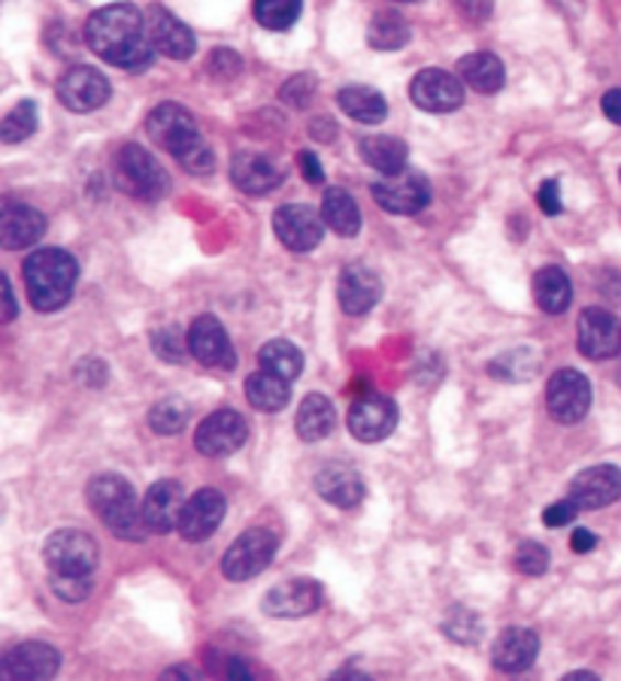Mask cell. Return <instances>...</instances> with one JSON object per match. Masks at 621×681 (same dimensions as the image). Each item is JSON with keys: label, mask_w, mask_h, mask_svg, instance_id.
Wrapping results in <instances>:
<instances>
[{"label": "cell", "mask_w": 621, "mask_h": 681, "mask_svg": "<svg viewBox=\"0 0 621 681\" xmlns=\"http://www.w3.org/2000/svg\"><path fill=\"white\" fill-rule=\"evenodd\" d=\"M86 43L103 61L122 70H143L153 64L155 46L146 15L134 3H110L86 22Z\"/></svg>", "instance_id": "1"}, {"label": "cell", "mask_w": 621, "mask_h": 681, "mask_svg": "<svg viewBox=\"0 0 621 681\" xmlns=\"http://www.w3.org/2000/svg\"><path fill=\"white\" fill-rule=\"evenodd\" d=\"M22 273H25L27 300L34 303V309L55 313L74 297L79 264L77 258L64 249H37V252L27 254Z\"/></svg>", "instance_id": "2"}, {"label": "cell", "mask_w": 621, "mask_h": 681, "mask_svg": "<svg viewBox=\"0 0 621 681\" xmlns=\"http://www.w3.org/2000/svg\"><path fill=\"white\" fill-rule=\"evenodd\" d=\"M89 506L118 540L140 543L146 533H153L143 518V503H137L134 485L115 473H103L89 481Z\"/></svg>", "instance_id": "3"}, {"label": "cell", "mask_w": 621, "mask_h": 681, "mask_svg": "<svg viewBox=\"0 0 621 681\" xmlns=\"http://www.w3.org/2000/svg\"><path fill=\"white\" fill-rule=\"evenodd\" d=\"M115 179L118 189L137 201H161L170 189L161 161L137 143H127L115 151Z\"/></svg>", "instance_id": "4"}, {"label": "cell", "mask_w": 621, "mask_h": 681, "mask_svg": "<svg viewBox=\"0 0 621 681\" xmlns=\"http://www.w3.org/2000/svg\"><path fill=\"white\" fill-rule=\"evenodd\" d=\"M43 557L52 576H74V579H91V572L98 569L101 552L98 543L91 540L86 530H55L46 545Z\"/></svg>", "instance_id": "5"}, {"label": "cell", "mask_w": 621, "mask_h": 681, "mask_svg": "<svg viewBox=\"0 0 621 681\" xmlns=\"http://www.w3.org/2000/svg\"><path fill=\"white\" fill-rule=\"evenodd\" d=\"M146 134L153 139V146L170 151L177 161H182L189 151H194L203 143L201 127L194 122V115L179 106V103H161L153 113L146 115Z\"/></svg>", "instance_id": "6"}, {"label": "cell", "mask_w": 621, "mask_h": 681, "mask_svg": "<svg viewBox=\"0 0 621 681\" xmlns=\"http://www.w3.org/2000/svg\"><path fill=\"white\" fill-rule=\"evenodd\" d=\"M373 201L380 209L392 215H416L431 203V182L421 177L419 170H400L392 177L373 182Z\"/></svg>", "instance_id": "7"}, {"label": "cell", "mask_w": 621, "mask_h": 681, "mask_svg": "<svg viewBox=\"0 0 621 681\" xmlns=\"http://www.w3.org/2000/svg\"><path fill=\"white\" fill-rule=\"evenodd\" d=\"M276 548H280V540L270 530H246L240 540H234V545L222 557V572L230 581L255 579L258 572H264L270 567Z\"/></svg>", "instance_id": "8"}, {"label": "cell", "mask_w": 621, "mask_h": 681, "mask_svg": "<svg viewBox=\"0 0 621 681\" xmlns=\"http://www.w3.org/2000/svg\"><path fill=\"white\" fill-rule=\"evenodd\" d=\"M249 440V424L237 409H216L194 430V449L206 457H228Z\"/></svg>", "instance_id": "9"}, {"label": "cell", "mask_w": 621, "mask_h": 681, "mask_svg": "<svg viewBox=\"0 0 621 681\" xmlns=\"http://www.w3.org/2000/svg\"><path fill=\"white\" fill-rule=\"evenodd\" d=\"M545 406L561 424H579L591 409V382L579 370H558L549 378Z\"/></svg>", "instance_id": "10"}, {"label": "cell", "mask_w": 621, "mask_h": 681, "mask_svg": "<svg viewBox=\"0 0 621 681\" xmlns=\"http://www.w3.org/2000/svg\"><path fill=\"white\" fill-rule=\"evenodd\" d=\"M273 230L285 249L313 252L325 237V218L306 203H285L273 213Z\"/></svg>", "instance_id": "11"}, {"label": "cell", "mask_w": 621, "mask_h": 681, "mask_svg": "<svg viewBox=\"0 0 621 681\" xmlns=\"http://www.w3.org/2000/svg\"><path fill=\"white\" fill-rule=\"evenodd\" d=\"M110 79L98 70V67H70L67 73L58 79V101L70 110V113H94L103 103L110 101Z\"/></svg>", "instance_id": "12"}, {"label": "cell", "mask_w": 621, "mask_h": 681, "mask_svg": "<svg viewBox=\"0 0 621 681\" xmlns=\"http://www.w3.org/2000/svg\"><path fill=\"white\" fill-rule=\"evenodd\" d=\"M576 345L585 357L591 361H609L621 354V318H616L609 309H585L576 328Z\"/></svg>", "instance_id": "13"}, {"label": "cell", "mask_w": 621, "mask_h": 681, "mask_svg": "<svg viewBox=\"0 0 621 681\" xmlns=\"http://www.w3.org/2000/svg\"><path fill=\"white\" fill-rule=\"evenodd\" d=\"M409 98L425 113H452L464 103V79L449 70H421L409 82Z\"/></svg>", "instance_id": "14"}, {"label": "cell", "mask_w": 621, "mask_h": 681, "mask_svg": "<svg viewBox=\"0 0 621 681\" xmlns=\"http://www.w3.org/2000/svg\"><path fill=\"white\" fill-rule=\"evenodd\" d=\"M189 349L194 361H201L210 370H234L237 366V352L230 345L228 330L216 316L194 318L189 330Z\"/></svg>", "instance_id": "15"}, {"label": "cell", "mask_w": 621, "mask_h": 681, "mask_svg": "<svg viewBox=\"0 0 621 681\" xmlns=\"http://www.w3.org/2000/svg\"><path fill=\"white\" fill-rule=\"evenodd\" d=\"M225 512H228L225 493H218L216 488H201V491L189 497L185 506H182V518H179L182 540H189V543L210 540L218 530V524L225 521Z\"/></svg>", "instance_id": "16"}, {"label": "cell", "mask_w": 621, "mask_h": 681, "mask_svg": "<svg viewBox=\"0 0 621 681\" xmlns=\"http://www.w3.org/2000/svg\"><path fill=\"white\" fill-rule=\"evenodd\" d=\"M397 428V404L385 394H364L349 409V430L361 442H382Z\"/></svg>", "instance_id": "17"}, {"label": "cell", "mask_w": 621, "mask_h": 681, "mask_svg": "<svg viewBox=\"0 0 621 681\" xmlns=\"http://www.w3.org/2000/svg\"><path fill=\"white\" fill-rule=\"evenodd\" d=\"M321 605V584L313 579H292L276 584L264 597V612L273 618H304Z\"/></svg>", "instance_id": "18"}, {"label": "cell", "mask_w": 621, "mask_h": 681, "mask_svg": "<svg viewBox=\"0 0 621 681\" xmlns=\"http://www.w3.org/2000/svg\"><path fill=\"white\" fill-rule=\"evenodd\" d=\"M571 497L573 503L579 506L583 512L600 509V506L616 503L621 497V469L612 464H600V467L583 469L576 479L571 481Z\"/></svg>", "instance_id": "19"}, {"label": "cell", "mask_w": 621, "mask_h": 681, "mask_svg": "<svg viewBox=\"0 0 621 681\" xmlns=\"http://www.w3.org/2000/svg\"><path fill=\"white\" fill-rule=\"evenodd\" d=\"M146 25H149L155 52H161V55L173 58V61H185L197 49V39L191 34V27L173 13H167L165 7H153L146 13Z\"/></svg>", "instance_id": "20"}, {"label": "cell", "mask_w": 621, "mask_h": 681, "mask_svg": "<svg viewBox=\"0 0 621 681\" xmlns=\"http://www.w3.org/2000/svg\"><path fill=\"white\" fill-rule=\"evenodd\" d=\"M46 234V218L27 203L7 201L0 209V246L7 252L34 246Z\"/></svg>", "instance_id": "21"}, {"label": "cell", "mask_w": 621, "mask_h": 681, "mask_svg": "<svg viewBox=\"0 0 621 681\" xmlns=\"http://www.w3.org/2000/svg\"><path fill=\"white\" fill-rule=\"evenodd\" d=\"M382 297V282L370 266H346L337 282V300L346 316H364Z\"/></svg>", "instance_id": "22"}, {"label": "cell", "mask_w": 621, "mask_h": 681, "mask_svg": "<svg viewBox=\"0 0 621 681\" xmlns=\"http://www.w3.org/2000/svg\"><path fill=\"white\" fill-rule=\"evenodd\" d=\"M58 667H61V655H58V648L46 643H22L3 657L7 679H52Z\"/></svg>", "instance_id": "23"}, {"label": "cell", "mask_w": 621, "mask_h": 681, "mask_svg": "<svg viewBox=\"0 0 621 681\" xmlns=\"http://www.w3.org/2000/svg\"><path fill=\"white\" fill-rule=\"evenodd\" d=\"M182 506H185V493L179 481L161 479L155 481L153 488L143 497V518L153 533H170L179 530V518H182Z\"/></svg>", "instance_id": "24"}, {"label": "cell", "mask_w": 621, "mask_h": 681, "mask_svg": "<svg viewBox=\"0 0 621 681\" xmlns=\"http://www.w3.org/2000/svg\"><path fill=\"white\" fill-rule=\"evenodd\" d=\"M230 179L234 185L246 194H270L273 189H280L282 173L280 167L273 164L267 155H258V151H237L234 161H230Z\"/></svg>", "instance_id": "25"}, {"label": "cell", "mask_w": 621, "mask_h": 681, "mask_svg": "<svg viewBox=\"0 0 621 681\" xmlns=\"http://www.w3.org/2000/svg\"><path fill=\"white\" fill-rule=\"evenodd\" d=\"M540 655V639L528 627H507L492 645V660L500 672H524Z\"/></svg>", "instance_id": "26"}, {"label": "cell", "mask_w": 621, "mask_h": 681, "mask_svg": "<svg viewBox=\"0 0 621 681\" xmlns=\"http://www.w3.org/2000/svg\"><path fill=\"white\" fill-rule=\"evenodd\" d=\"M316 491L328 500L330 506H340V509H355L364 500V479L355 467L349 464H328L325 469H318L316 476Z\"/></svg>", "instance_id": "27"}, {"label": "cell", "mask_w": 621, "mask_h": 681, "mask_svg": "<svg viewBox=\"0 0 621 681\" xmlns=\"http://www.w3.org/2000/svg\"><path fill=\"white\" fill-rule=\"evenodd\" d=\"M533 300H537V306H540L543 313H549V316L567 313L573 303L571 276H567L561 266H543V270L533 276Z\"/></svg>", "instance_id": "28"}, {"label": "cell", "mask_w": 621, "mask_h": 681, "mask_svg": "<svg viewBox=\"0 0 621 681\" xmlns=\"http://www.w3.org/2000/svg\"><path fill=\"white\" fill-rule=\"evenodd\" d=\"M358 155H361L364 164H370L373 170H380L385 177L406 170V158H409L404 139L388 137V134H373V137L361 139V143H358Z\"/></svg>", "instance_id": "29"}, {"label": "cell", "mask_w": 621, "mask_h": 681, "mask_svg": "<svg viewBox=\"0 0 621 681\" xmlns=\"http://www.w3.org/2000/svg\"><path fill=\"white\" fill-rule=\"evenodd\" d=\"M458 76L479 94H495L504 89V64L492 52H473L458 64Z\"/></svg>", "instance_id": "30"}, {"label": "cell", "mask_w": 621, "mask_h": 681, "mask_svg": "<svg viewBox=\"0 0 621 681\" xmlns=\"http://www.w3.org/2000/svg\"><path fill=\"white\" fill-rule=\"evenodd\" d=\"M337 428V409L325 394H309L297 406V436L304 442H318Z\"/></svg>", "instance_id": "31"}, {"label": "cell", "mask_w": 621, "mask_h": 681, "mask_svg": "<svg viewBox=\"0 0 621 681\" xmlns=\"http://www.w3.org/2000/svg\"><path fill=\"white\" fill-rule=\"evenodd\" d=\"M337 103H340L342 113L361 122V125H380L382 118L388 115L385 98L370 86H346V89L337 91Z\"/></svg>", "instance_id": "32"}, {"label": "cell", "mask_w": 621, "mask_h": 681, "mask_svg": "<svg viewBox=\"0 0 621 681\" xmlns=\"http://www.w3.org/2000/svg\"><path fill=\"white\" fill-rule=\"evenodd\" d=\"M246 397L261 412H280V409L289 406V397H292L289 378L276 376L270 370H258V373L246 378Z\"/></svg>", "instance_id": "33"}, {"label": "cell", "mask_w": 621, "mask_h": 681, "mask_svg": "<svg viewBox=\"0 0 621 681\" xmlns=\"http://www.w3.org/2000/svg\"><path fill=\"white\" fill-rule=\"evenodd\" d=\"M321 218L325 225L340 234V237H355L361 230V213H358L355 197L346 189H330L321 201Z\"/></svg>", "instance_id": "34"}, {"label": "cell", "mask_w": 621, "mask_h": 681, "mask_svg": "<svg viewBox=\"0 0 621 681\" xmlns=\"http://www.w3.org/2000/svg\"><path fill=\"white\" fill-rule=\"evenodd\" d=\"M413 37V27L404 15L394 13V10H382L370 19L368 27V43L376 52H397L404 49Z\"/></svg>", "instance_id": "35"}, {"label": "cell", "mask_w": 621, "mask_h": 681, "mask_svg": "<svg viewBox=\"0 0 621 681\" xmlns=\"http://www.w3.org/2000/svg\"><path fill=\"white\" fill-rule=\"evenodd\" d=\"M258 364H261V370H270V373H276V376L292 382V378L304 373V354H301V349L294 342L270 340L267 345H261Z\"/></svg>", "instance_id": "36"}, {"label": "cell", "mask_w": 621, "mask_h": 681, "mask_svg": "<svg viewBox=\"0 0 621 681\" xmlns=\"http://www.w3.org/2000/svg\"><path fill=\"white\" fill-rule=\"evenodd\" d=\"M39 125V115H37V103L34 101H19L10 110V113L3 115V122H0V143H7V146H15V143H22L27 139Z\"/></svg>", "instance_id": "37"}, {"label": "cell", "mask_w": 621, "mask_h": 681, "mask_svg": "<svg viewBox=\"0 0 621 681\" xmlns=\"http://www.w3.org/2000/svg\"><path fill=\"white\" fill-rule=\"evenodd\" d=\"M304 0H255V19L267 31H289L301 19Z\"/></svg>", "instance_id": "38"}, {"label": "cell", "mask_w": 621, "mask_h": 681, "mask_svg": "<svg viewBox=\"0 0 621 681\" xmlns=\"http://www.w3.org/2000/svg\"><path fill=\"white\" fill-rule=\"evenodd\" d=\"M189 424V406L182 404L179 397H167L161 404L153 406L149 412V428L161 436H170V433H179V430Z\"/></svg>", "instance_id": "39"}, {"label": "cell", "mask_w": 621, "mask_h": 681, "mask_svg": "<svg viewBox=\"0 0 621 681\" xmlns=\"http://www.w3.org/2000/svg\"><path fill=\"white\" fill-rule=\"evenodd\" d=\"M443 631H445V636H449V639H455V643L473 645L476 639H479L482 624H479V618L470 612V609H455V612L449 615V621L443 624Z\"/></svg>", "instance_id": "40"}, {"label": "cell", "mask_w": 621, "mask_h": 681, "mask_svg": "<svg viewBox=\"0 0 621 681\" xmlns=\"http://www.w3.org/2000/svg\"><path fill=\"white\" fill-rule=\"evenodd\" d=\"M512 564H516V569L524 572V576H543L545 569H549V552H545V545L528 540V543H521L519 548H516Z\"/></svg>", "instance_id": "41"}, {"label": "cell", "mask_w": 621, "mask_h": 681, "mask_svg": "<svg viewBox=\"0 0 621 681\" xmlns=\"http://www.w3.org/2000/svg\"><path fill=\"white\" fill-rule=\"evenodd\" d=\"M153 349L165 361H173V364H179L182 357H185V352H191L189 349V340H182V330L173 325V328H161V330H155L153 333Z\"/></svg>", "instance_id": "42"}, {"label": "cell", "mask_w": 621, "mask_h": 681, "mask_svg": "<svg viewBox=\"0 0 621 681\" xmlns=\"http://www.w3.org/2000/svg\"><path fill=\"white\" fill-rule=\"evenodd\" d=\"M313 94H316V79H313L309 73L292 76V79L282 86V101L289 103V106H294V110H304V106H309Z\"/></svg>", "instance_id": "43"}, {"label": "cell", "mask_w": 621, "mask_h": 681, "mask_svg": "<svg viewBox=\"0 0 621 681\" xmlns=\"http://www.w3.org/2000/svg\"><path fill=\"white\" fill-rule=\"evenodd\" d=\"M206 70L216 76V79H234L242 70L240 55L234 49H216L210 55V61H206Z\"/></svg>", "instance_id": "44"}, {"label": "cell", "mask_w": 621, "mask_h": 681, "mask_svg": "<svg viewBox=\"0 0 621 681\" xmlns=\"http://www.w3.org/2000/svg\"><path fill=\"white\" fill-rule=\"evenodd\" d=\"M52 591L58 593L67 603L86 600L91 591V579H74V576H52Z\"/></svg>", "instance_id": "45"}, {"label": "cell", "mask_w": 621, "mask_h": 681, "mask_svg": "<svg viewBox=\"0 0 621 681\" xmlns=\"http://www.w3.org/2000/svg\"><path fill=\"white\" fill-rule=\"evenodd\" d=\"M583 509L573 503L571 497L567 500H561V503H552L549 509L543 512V524L545 527H564V524H571L573 518L579 515Z\"/></svg>", "instance_id": "46"}, {"label": "cell", "mask_w": 621, "mask_h": 681, "mask_svg": "<svg viewBox=\"0 0 621 681\" xmlns=\"http://www.w3.org/2000/svg\"><path fill=\"white\" fill-rule=\"evenodd\" d=\"M179 164L185 167L189 173H197V177H203V173H213V167H216V158H213V151H210V146L206 143H201L197 149L189 151Z\"/></svg>", "instance_id": "47"}, {"label": "cell", "mask_w": 621, "mask_h": 681, "mask_svg": "<svg viewBox=\"0 0 621 681\" xmlns=\"http://www.w3.org/2000/svg\"><path fill=\"white\" fill-rule=\"evenodd\" d=\"M537 203L545 215H561L564 213V203H561V185L555 179H545L540 191H537Z\"/></svg>", "instance_id": "48"}, {"label": "cell", "mask_w": 621, "mask_h": 681, "mask_svg": "<svg viewBox=\"0 0 621 681\" xmlns=\"http://www.w3.org/2000/svg\"><path fill=\"white\" fill-rule=\"evenodd\" d=\"M458 13L464 15L467 22L479 25L492 15V0H458Z\"/></svg>", "instance_id": "49"}, {"label": "cell", "mask_w": 621, "mask_h": 681, "mask_svg": "<svg viewBox=\"0 0 621 681\" xmlns=\"http://www.w3.org/2000/svg\"><path fill=\"white\" fill-rule=\"evenodd\" d=\"M297 164H301V173H304L306 182H313V185H321V182H325V167H321V161L316 158V151H301Z\"/></svg>", "instance_id": "50"}, {"label": "cell", "mask_w": 621, "mask_h": 681, "mask_svg": "<svg viewBox=\"0 0 621 681\" xmlns=\"http://www.w3.org/2000/svg\"><path fill=\"white\" fill-rule=\"evenodd\" d=\"M600 110L607 115L612 125L621 127V89H612L603 94V101H600Z\"/></svg>", "instance_id": "51"}, {"label": "cell", "mask_w": 621, "mask_h": 681, "mask_svg": "<svg viewBox=\"0 0 621 681\" xmlns=\"http://www.w3.org/2000/svg\"><path fill=\"white\" fill-rule=\"evenodd\" d=\"M597 545V536L591 533V530H573V536H571V548L576 552V555H588L591 548Z\"/></svg>", "instance_id": "52"}, {"label": "cell", "mask_w": 621, "mask_h": 681, "mask_svg": "<svg viewBox=\"0 0 621 681\" xmlns=\"http://www.w3.org/2000/svg\"><path fill=\"white\" fill-rule=\"evenodd\" d=\"M334 122L330 118H318V122H313V127H309V134L316 139H334Z\"/></svg>", "instance_id": "53"}, {"label": "cell", "mask_w": 621, "mask_h": 681, "mask_svg": "<svg viewBox=\"0 0 621 681\" xmlns=\"http://www.w3.org/2000/svg\"><path fill=\"white\" fill-rule=\"evenodd\" d=\"M3 303H7L3 321H13L15 318V297H13V285H10V279L7 276H3Z\"/></svg>", "instance_id": "54"}, {"label": "cell", "mask_w": 621, "mask_h": 681, "mask_svg": "<svg viewBox=\"0 0 621 681\" xmlns=\"http://www.w3.org/2000/svg\"><path fill=\"white\" fill-rule=\"evenodd\" d=\"M228 676H230V679H249V676H252V669L246 667L242 660H230Z\"/></svg>", "instance_id": "55"}, {"label": "cell", "mask_w": 621, "mask_h": 681, "mask_svg": "<svg viewBox=\"0 0 621 681\" xmlns=\"http://www.w3.org/2000/svg\"><path fill=\"white\" fill-rule=\"evenodd\" d=\"M397 3H416V0H397Z\"/></svg>", "instance_id": "56"}]
</instances>
